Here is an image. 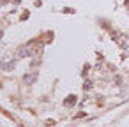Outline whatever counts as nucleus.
<instances>
[{
    "instance_id": "f257e3e1",
    "label": "nucleus",
    "mask_w": 129,
    "mask_h": 127,
    "mask_svg": "<svg viewBox=\"0 0 129 127\" xmlns=\"http://www.w3.org/2000/svg\"><path fill=\"white\" fill-rule=\"evenodd\" d=\"M14 65H16V60L13 57H6V58H2V62H0V67L4 71H13Z\"/></svg>"
},
{
    "instance_id": "f03ea898",
    "label": "nucleus",
    "mask_w": 129,
    "mask_h": 127,
    "mask_svg": "<svg viewBox=\"0 0 129 127\" xmlns=\"http://www.w3.org/2000/svg\"><path fill=\"white\" fill-rule=\"evenodd\" d=\"M36 79H37V72H30V74H25V76H23V81H25L27 85H34Z\"/></svg>"
},
{
    "instance_id": "7ed1b4c3",
    "label": "nucleus",
    "mask_w": 129,
    "mask_h": 127,
    "mask_svg": "<svg viewBox=\"0 0 129 127\" xmlns=\"http://www.w3.org/2000/svg\"><path fill=\"white\" fill-rule=\"evenodd\" d=\"M32 55V50H30V46H21L20 50H18V57H30Z\"/></svg>"
},
{
    "instance_id": "20e7f679",
    "label": "nucleus",
    "mask_w": 129,
    "mask_h": 127,
    "mask_svg": "<svg viewBox=\"0 0 129 127\" xmlns=\"http://www.w3.org/2000/svg\"><path fill=\"white\" fill-rule=\"evenodd\" d=\"M111 37H113L120 46H125V41H127V39H125V35H120V34H117V32H111Z\"/></svg>"
},
{
    "instance_id": "39448f33",
    "label": "nucleus",
    "mask_w": 129,
    "mask_h": 127,
    "mask_svg": "<svg viewBox=\"0 0 129 127\" xmlns=\"http://www.w3.org/2000/svg\"><path fill=\"white\" fill-rule=\"evenodd\" d=\"M74 102H76V97H74V95H69V97L66 99V106H73Z\"/></svg>"
}]
</instances>
